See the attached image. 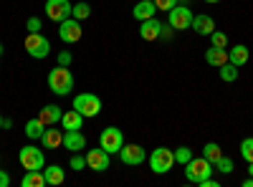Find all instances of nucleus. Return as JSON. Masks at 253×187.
Instances as JSON below:
<instances>
[{
	"label": "nucleus",
	"instance_id": "obj_38",
	"mask_svg": "<svg viewBox=\"0 0 253 187\" xmlns=\"http://www.w3.org/2000/svg\"><path fill=\"white\" fill-rule=\"evenodd\" d=\"M10 185V177H8V172H3L0 170V187H8Z\"/></svg>",
	"mask_w": 253,
	"mask_h": 187
},
{
	"label": "nucleus",
	"instance_id": "obj_33",
	"mask_svg": "<svg viewBox=\"0 0 253 187\" xmlns=\"http://www.w3.org/2000/svg\"><path fill=\"white\" fill-rule=\"evenodd\" d=\"M69 167H71V170H84V167H86V157H81V154L74 152V157H71V162H69Z\"/></svg>",
	"mask_w": 253,
	"mask_h": 187
},
{
	"label": "nucleus",
	"instance_id": "obj_14",
	"mask_svg": "<svg viewBox=\"0 0 253 187\" xmlns=\"http://www.w3.org/2000/svg\"><path fill=\"white\" fill-rule=\"evenodd\" d=\"M41 142H43V150H58V147H63V132L46 127V132L41 134Z\"/></svg>",
	"mask_w": 253,
	"mask_h": 187
},
{
	"label": "nucleus",
	"instance_id": "obj_19",
	"mask_svg": "<svg viewBox=\"0 0 253 187\" xmlns=\"http://www.w3.org/2000/svg\"><path fill=\"white\" fill-rule=\"evenodd\" d=\"M248 58H251V53H248V46H243V43L228 48V61H230L233 66H238V69L248 64Z\"/></svg>",
	"mask_w": 253,
	"mask_h": 187
},
{
	"label": "nucleus",
	"instance_id": "obj_3",
	"mask_svg": "<svg viewBox=\"0 0 253 187\" xmlns=\"http://www.w3.org/2000/svg\"><path fill=\"white\" fill-rule=\"evenodd\" d=\"M175 167V150H167V147H157L150 154V170L155 175H165Z\"/></svg>",
	"mask_w": 253,
	"mask_h": 187
},
{
	"label": "nucleus",
	"instance_id": "obj_11",
	"mask_svg": "<svg viewBox=\"0 0 253 187\" xmlns=\"http://www.w3.org/2000/svg\"><path fill=\"white\" fill-rule=\"evenodd\" d=\"M109 152L107 150H89L86 152V167L89 170H94V172H107L109 170Z\"/></svg>",
	"mask_w": 253,
	"mask_h": 187
},
{
	"label": "nucleus",
	"instance_id": "obj_9",
	"mask_svg": "<svg viewBox=\"0 0 253 187\" xmlns=\"http://www.w3.org/2000/svg\"><path fill=\"white\" fill-rule=\"evenodd\" d=\"M81 20L76 18H66L58 23V38L63 40V43H79L81 40Z\"/></svg>",
	"mask_w": 253,
	"mask_h": 187
},
{
	"label": "nucleus",
	"instance_id": "obj_1",
	"mask_svg": "<svg viewBox=\"0 0 253 187\" xmlns=\"http://www.w3.org/2000/svg\"><path fill=\"white\" fill-rule=\"evenodd\" d=\"M74 74L69 71V66H56L48 71V89L56 94V96H66L74 91Z\"/></svg>",
	"mask_w": 253,
	"mask_h": 187
},
{
	"label": "nucleus",
	"instance_id": "obj_32",
	"mask_svg": "<svg viewBox=\"0 0 253 187\" xmlns=\"http://www.w3.org/2000/svg\"><path fill=\"white\" fill-rule=\"evenodd\" d=\"M152 3H155V8L157 10H165V13H170L175 5H177V0H152Z\"/></svg>",
	"mask_w": 253,
	"mask_h": 187
},
{
	"label": "nucleus",
	"instance_id": "obj_17",
	"mask_svg": "<svg viewBox=\"0 0 253 187\" xmlns=\"http://www.w3.org/2000/svg\"><path fill=\"white\" fill-rule=\"evenodd\" d=\"M61 114H63V112H61V107H56V104H46V107L38 112V119L43 121L46 127H53V124H58V121H61Z\"/></svg>",
	"mask_w": 253,
	"mask_h": 187
},
{
	"label": "nucleus",
	"instance_id": "obj_2",
	"mask_svg": "<svg viewBox=\"0 0 253 187\" xmlns=\"http://www.w3.org/2000/svg\"><path fill=\"white\" fill-rule=\"evenodd\" d=\"M213 175V162H208L205 157H193L187 164H185V177H187V182H195V185H200L205 177H210Z\"/></svg>",
	"mask_w": 253,
	"mask_h": 187
},
{
	"label": "nucleus",
	"instance_id": "obj_36",
	"mask_svg": "<svg viewBox=\"0 0 253 187\" xmlns=\"http://www.w3.org/2000/svg\"><path fill=\"white\" fill-rule=\"evenodd\" d=\"M172 31H175V28H172L170 23H162V33H160V38H170Z\"/></svg>",
	"mask_w": 253,
	"mask_h": 187
},
{
	"label": "nucleus",
	"instance_id": "obj_25",
	"mask_svg": "<svg viewBox=\"0 0 253 187\" xmlns=\"http://www.w3.org/2000/svg\"><path fill=\"white\" fill-rule=\"evenodd\" d=\"M203 157L208 159V162H213V167H215V162L223 157V150H220V144H215V142H208L205 147H203Z\"/></svg>",
	"mask_w": 253,
	"mask_h": 187
},
{
	"label": "nucleus",
	"instance_id": "obj_28",
	"mask_svg": "<svg viewBox=\"0 0 253 187\" xmlns=\"http://www.w3.org/2000/svg\"><path fill=\"white\" fill-rule=\"evenodd\" d=\"M190 159H193V150H190V147H177L175 150V164H182V167H185Z\"/></svg>",
	"mask_w": 253,
	"mask_h": 187
},
{
	"label": "nucleus",
	"instance_id": "obj_12",
	"mask_svg": "<svg viewBox=\"0 0 253 187\" xmlns=\"http://www.w3.org/2000/svg\"><path fill=\"white\" fill-rule=\"evenodd\" d=\"M119 157H122L124 164H132V167H137V164L144 162L147 152H144V147H139V144H124V147L119 150Z\"/></svg>",
	"mask_w": 253,
	"mask_h": 187
},
{
	"label": "nucleus",
	"instance_id": "obj_29",
	"mask_svg": "<svg viewBox=\"0 0 253 187\" xmlns=\"http://www.w3.org/2000/svg\"><path fill=\"white\" fill-rule=\"evenodd\" d=\"M241 157L246 162H253V137H248V139L241 142Z\"/></svg>",
	"mask_w": 253,
	"mask_h": 187
},
{
	"label": "nucleus",
	"instance_id": "obj_44",
	"mask_svg": "<svg viewBox=\"0 0 253 187\" xmlns=\"http://www.w3.org/2000/svg\"><path fill=\"white\" fill-rule=\"evenodd\" d=\"M0 56H3V46H0Z\"/></svg>",
	"mask_w": 253,
	"mask_h": 187
},
{
	"label": "nucleus",
	"instance_id": "obj_21",
	"mask_svg": "<svg viewBox=\"0 0 253 187\" xmlns=\"http://www.w3.org/2000/svg\"><path fill=\"white\" fill-rule=\"evenodd\" d=\"M155 13H157V8H155V3L152 0H139V3L134 5V10H132V15L139 20H147V18H155Z\"/></svg>",
	"mask_w": 253,
	"mask_h": 187
},
{
	"label": "nucleus",
	"instance_id": "obj_37",
	"mask_svg": "<svg viewBox=\"0 0 253 187\" xmlns=\"http://www.w3.org/2000/svg\"><path fill=\"white\" fill-rule=\"evenodd\" d=\"M200 187H220V182H218V180H213V177H205V180L200 182Z\"/></svg>",
	"mask_w": 253,
	"mask_h": 187
},
{
	"label": "nucleus",
	"instance_id": "obj_16",
	"mask_svg": "<svg viewBox=\"0 0 253 187\" xmlns=\"http://www.w3.org/2000/svg\"><path fill=\"white\" fill-rule=\"evenodd\" d=\"M63 147H66L69 152H79V150L86 147V137L81 134V129H76V132H66V134H63Z\"/></svg>",
	"mask_w": 253,
	"mask_h": 187
},
{
	"label": "nucleus",
	"instance_id": "obj_26",
	"mask_svg": "<svg viewBox=\"0 0 253 187\" xmlns=\"http://www.w3.org/2000/svg\"><path fill=\"white\" fill-rule=\"evenodd\" d=\"M220 78L228 81V84H230V81H236L238 78V66H233L230 61H228V64H223L220 66Z\"/></svg>",
	"mask_w": 253,
	"mask_h": 187
},
{
	"label": "nucleus",
	"instance_id": "obj_10",
	"mask_svg": "<svg viewBox=\"0 0 253 187\" xmlns=\"http://www.w3.org/2000/svg\"><path fill=\"white\" fill-rule=\"evenodd\" d=\"M74 5L69 0H46V18L53 20V23H61V20L71 18Z\"/></svg>",
	"mask_w": 253,
	"mask_h": 187
},
{
	"label": "nucleus",
	"instance_id": "obj_22",
	"mask_svg": "<svg viewBox=\"0 0 253 187\" xmlns=\"http://www.w3.org/2000/svg\"><path fill=\"white\" fill-rule=\"evenodd\" d=\"M20 187H46V175H43V170H28L26 177L20 180Z\"/></svg>",
	"mask_w": 253,
	"mask_h": 187
},
{
	"label": "nucleus",
	"instance_id": "obj_34",
	"mask_svg": "<svg viewBox=\"0 0 253 187\" xmlns=\"http://www.w3.org/2000/svg\"><path fill=\"white\" fill-rule=\"evenodd\" d=\"M41 18H36V15H31L28 18V23H26V28H28V33H41Z\"/></svg>",
	"mask_w": 253,
	"mask_h": 187
},
{
	"label": "nucleus",
	"instance_id": "obj_43",
	"mask_svg": "<svg viewBox=\"0 0 253 187\" xmlns=\"http://www.w3.org/2000/svg\"><path fill=\"white\" fill-rule=\"evenodd\" d=\"M0 129H3V116H0Z\"/></svg>",
	"mask_w": 253,
	"mask_h": 187
},
{
	"label": "nucleus",
	"instance_id": "obj_27",
	"mask_svg": "<svg viewBox=\"0 0 253 187\" xmlns=\"http://www.w3.org/2000/svg\"><path fill=\"white\" fill-rule=\"evenodd\" d=\"M89 15H91V5L89 3H76L74 10H71V18H76V20H86Z\"/></svg>",
	"mask_w": 253,
	"mask_h": 187
},
{
	"label": "nucleus",
	"instance_id": "obj_30",
	"mask_svg": "<svg viewBox=\"0 0 253 187\" xmlns=\"http://www.w3.org/2000/svg\"><path fill=\"white\" fill-rule=\"evenodd\" d=\"M210 43H213L215 48H228V36L220 33V31H213L210 33Z\"/></svg>",
	"mask_w": 253,
	"mask_h": 187
},
{
	"label": "nucleus",
	"instance_id": "obj_31",
	"mask_svg": "<svg viewBox=\"0 0 253 187\" xmlns=\"http://www.w3.org/2000/svg\"><path fill=\"white\" fill-rule=\"evenodd\" d=\"M215 167H218V172H223V175H230V172H233V159L223 154V157L215 162Z\"/></svg>",
	"mask_w": 253,
	"mask_h": 187
},
{
	"label": "nucleus",
	"instance_id": "obj_24",
	"mask_svg": "<svg viewBox=\"0 0 253 187\" xmlns=\"http://www.w3.org/2000/svg\"><path fill=\"white\" fill-rule=\"evenodd\" d=\"M43 132H46V124L41 121L38 116L26 121V137L28 139H41V134H43Z\"/></svg>",
	"mask_w": 253,
	"mask_h": 187
},
{
	"label": "nucleus",
	"instance_id": "obj_8",
	"mask_svg": "<svg viewBox=\"0 0 253 187\" xmlns=\"http://www.w3.org/2000/svg\"><path fill=\"white\" fill-rule=\"evenodd\" d=\"M193 10H190L187 5H175L170 13H167V23H170L175 31H187L190 26H193Z\"/></svg>",
	"mask_w": 253,
	"mask_h": 187
},
{
	"label": "nucleus",
	"instance_id": "obj_15",
	"mask_svg": "<svg viewBox=\"0 0 253 187\" xmlns=\"http://www.w3.org/2000/svg\"><path fill=\"white\" fill-rule=\"evenodd\" d=\"M190 28H193L198 36H210V33L215 31V20L203 13V15H195L193 18V26H190Z\"/></svg>",
	"mask_w": 253,
	"mask_h": 187
},
{
	"label": "nucleus",
	"instance_id": "obj_6",
	"mask_svg": "<svg viewBox=\"0 0 253 187\" xmlns=\"http://www.w3.org/2000/svg\"><path fill=\"white\" fill-rule=\"evenodd\" d=\"M26 53L31 58H46L51 53V43L43 33H28L26 36Z\"/></svg>",
	"mask_w": 253,
	"mask_h": 187
},
{
	"label": "nucleus",
	"instance_id": "obj_20",
	"mask_svg": "<svg viewBox=\"0 0 253 187\" xmlns=\"http://www.w3.org/2000/svg\"><path fill=\"white\" fill-rule=\"evenodd\" d=\"M205 61H208L210 66L220 69L223 64H228V48H215V46H210V48L205 51Z\"/></svg>",
	"mask_w": 253,
	"mask_h": 187
},
{
	"label": "nucleus",
	"instance_id": "obj_39",
	"mask_svg": "<svg viewBox=\"0 0 253 187\" xmlns=\"http://www.w3.org/2000/svg\"><path fill=\"white\" fill-rule=\"evenodd\" d=\"M13 127V119H3V129H10Z\"/></svg>",
	"mask_w": 253,
	"mask_h": 187
},
{
	"label": "nucleus",
	"instance_id": "obj_18",
	"mask_svg": "<svg viewBox=\"0 0 253 187\" xmlns=\"http://www.w3.org/2000/svg\"><path fill=\"white\" fill-rule=\"evenodd\" d=\"M61 127L66 129V132H76V129H81L84 127V116L76 112V109H71V112H66V114H61Z\"/></svg>",
	"mask_w": 253,
	"mask_h": 187
},
{
	"label": "nucleus",
	"instance_id": "obj_35",
	"mask_svg": "<svg viewBox=\"0 0 253 187\" xmlns=\"http://www.w3.org/2000/svg\"><path fill=\"white\" fill-rule=\"evenodd\" d=\"M71 61H74V56L69 51H61L58 53V66H71Z\"/></svg>",
	"mask_w": 253,
	"mask_h": 187
},
{
	"label": "nucleus",
	"instance_id": "obj_42",
	"mask_svg": "<svg viewBox=\"0 0 253 187\" xmlns=\"http://www.w3.org/2000/svg\"><path fill=\"white\" fill-rule=\"evenodd\" d=\"M205 3H220V0H205Z\"/></svg>",
	"mask_w": 253,
	"mask_h": 187
},
{
	"label": "nucleus",
	"instance_id": "obj_23",
	"mask_svg": "<svg viewBox=\"0 0 253 187\" xmlns=\"http://www.w3.org/2000/svg\"><path fill=\"white\" fill-rule=\"evenodd\" d=\"M43 175H46V185H53V187L66 180V170H63L61 164H51V167L43 170Z\"/></svg>",
	"mask_w": 253,
	"mask_h": 187
},
{
	"label": "nucleus",
	"instance_id": "obj_41",
	"mask_svg": "<svg viewBox=\"0 0 253 187\" xmlns=\"http://www.w3.org/2000/svg\"><path fill=\"white\" fill-rule=\"evenodd\" d=\"M248 175L253 177V162H248Z\"/></svg>",
	"mask_w": 253,
	"mask_h": 187
},
{
	"label": "nucleus",
	"instance_id": "obj_40",
	"mask_svg": "<svg viewBox=\"0 0 253 187\" xmlns=\"http://www.w3.org/2000/svg\"><path fill=\"white\" fill-rule=\"evenodd\" d=\"M243 187H253V177H246L243 180Z\"/></svg>",
	"mask_w": 253,
	"mask_h": 187
},
{
	"label": "nucleus",
	"instance_id": "obj_7",
	"mask_svg": "<svg viewBox=\"0 0 253 187\" xmlns=\"http://www.w3.org/2000/svg\"><path fill=\"white\" fill-rule=\"evenodd\" d=\"M99 147L107 150L109 154H119V150L124 147V134L117 127H107L99 134Z\"/></svg>",
	"mask_w": 253,
	"mask_h": 187
},
{
	"label": "nucleus",
	"instance_id": "obj_5",
	"mask_svg": "<svg viewBox=\"0 0 253 187\" xmlns=\"http://www.w3.org/2000/svg\"><path fill=\"white\" fill-rule=\"evenodd\" d=\"M18 159H20V164H23V170H43V167H46V154H43V150L33 147V144H28V147L20 150Z\"/></svg>",
	"mask_w": 253,
	"mask_h": 187
},
{
	"label": "nucleus",
	"instance_id": "obj_4",
	"mask_svg": "<svg viewBox=\"0 0 253 187\" xmlns=\"http://www.w3.org/2000/svg\"><path fill=\"white\" fill-rule=\"evenodd\" d=\"M74 109L84 119H94L101 112V99L96 94H79V96H74Z\"/></svg>",
	"mask_w": 253,
	"mask_h": 187
},
{
	"label": "nucleus",
	"instance_id": "obj_13",
	"mask_svg": "<svg viewBox=\"0 0 253 187\" xmlns=\"http://www.w3.org/2000/svg\"><path fill=\"white\" fill-rule=\"evenodd\" d=\"M160 33H162V20H157V18H147V20H142V26H139V36H142V40H157Z\"/></svg>",
	"mask_w": 253,
	"mask_h": 187
}]
</instances>
